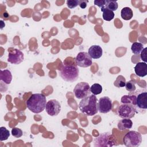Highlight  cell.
<instances>
[{
  "instance_id": "6da1fadb",
  "label": "cell",
  "mask_w": 147,
  "mask_h": 147,
  "mask_svg": "<svg viewBox=\"0 0 147 147\" xmlns=\"http://www.w3.org/2000/svg\"><path fill=\"white\" fill-rule=\"evenodd\" d=\"M28 109L35 114L41 113L47 104L45 96L41 93L33 94L26 102Z\"/></svg>"
},
{
  "instance_id": "7a4b0ae2",
  "label": "cell",
  "mask_w": 147,
  "mask_h": 147,
  "mask_svg": "<svg viewBox=\"0 0 147 147\" xmlns=\"http://www.w3.org/2000/svg\"><path fill=\"white\" fill-rule=\"evenodd\" d=\"M97 98L92 94L82 99L79 103L80 111L87 116H93L98 112Z\"/></svg>"
},
{
  "instance_id": "3957f363",
  "label": "cell",
  "mask_w": 147,
  "mask_h": 147,
  "mask_svg": "<svg viewBox=\"0 0 147 147\" xmlns=\"http://www.w3.org/2000/svg\"><path fill=\"white\" fill-rule=\"evenodd\" d=\"M60 76L68 82H75L79 78V70L76 65H63L59 69Z\"/></svg>"
},
{
  "instance_id": "277c9868",
  "label": "cell",
  "mask_w": 147,
  "mask_h": 147,
  "mask_svg": "<svg viewBox=\"0 0 147 147\" xmlns=\"http://www.w3.org/2000/svg\"><path fill=\"white\" fill-rule=\"evenodd\" d=\"M117 145L115 137L110 132L100 133L99 136L94 140V146L97 147H111Z\"/></svg>"
},
{
  "instance_id": "5b68a950",
  "label": "cell",
  "mask_w": 147,
  "mask_h": 147,
  "mask_svg": "<svg viewBox=\"0 0 147 147\" xmlns=\"http://www.w3.org/2000/svg\"><path fill=\"white\" fill-rule=\"evenodd\" d=\"M123 142L127 147L139 146L142 142V136L138 131H129L124 136Z\"/></svg>"
},
{
  "instance_id": "8992f818",
  "label": "cell",
  "mask_w": 147,
  "mask_h": 147,
  "mask_svg": "<svg viewBox=\"0 0 147 147\" xmlns=\"http://www.w3.org/2000/svg\"><path fill=\"white\" fill-rule=\"evenodd\" d=\"M136 113L135 107L130 104L122 103L117 109L118 115L122 118L130 119L134 117Z\"/></svg>"
},
{
  "instance_id": "52a82bcc",
  "label": "cell",
  "mask_w": 147,
  "mask_h": 147,
  "mask_svg": "<svg viewBox=\"0 0 147 147\" xmlns=\"http://www.w3.org/2000/svg\"><path fill=\"white\" fill-rule=\"evenodd\" d=\"M90 92V86L87 82L78 83L74 89L75 96L78 99H83L89 95Z\"/></svg>"
},
{
  "instance_id": "ba28073f",
  "label": "cell",
  "mask_w": 147,
  "mask_h": 147,
  "mask_svg": "<svg viewBox=\"0 0 147 147\" xmlns=\"http://www.w3.org/2000/svg\"><path fill=\"white\" fill-rule=\"evenodd\" d=\"M136 110L141 113H145L147 110V92L142 91L136 95Z\"/></svg>"
},
{
  "instance_id": "9c48e42d",
  "label": "cell",
  "mask_w": 147,
  "mask_h": 147,
  "mask_svg": "<svg viewBox=\"0 0 147 147\" xmlns=\"http://www.w3.org/2000/svg\"><path fill=\"white\" fill-rule=\"evenodd\" d=\"M75 62L76 65L80 67L87 68L91 65L92 63V59L87 52H80L78 53L76 58Z\"/></svg>"
},
{
  "instance_id": "30bf717a",
  "label": "cell",
  "mask_w": 147,
  "mask_h": 147,
  "mask_svg": "<svg viewBox=\"0 0 147 147\" xmlns=\"http://www.w3.org/2000/svg\"><path fill=\"white\" fill-rule=\"evenodd\" d=\"M45 110L50 116H56L60 112L61 105L57 100L51 99L47 102Z\"/></svg>"
},
{
  "instance_id": "8fae6325",
  "label": "cell",
  "mask_w": 147,
  "mask_h": 147,
  "mask_svg": "<svg viewBox=\"0 0 147 147\" xmlns=\"http://www.w3.org/2000/svg\"><path fill=\"white\" fill-rule=\"evenodd\" d=\"M113 108L112 101L108 96L101 97L98 102V111L106 114L110 112Z\"/></svg>"
},
{
  "instance_id": "7c38bea8",
  "label": "cell",
  "mask_w": 147,
  "mask_h": 147,
  "mask_svg": "<svg viewBox=\"0 0 147 147\" xmlns=\"http://www.w3.org/2000/svg\"><path fill=\"white\" fill-rule=\"evenodd\" d=\"M24 59V53L18 49H13L9 51L7 61L13 64H20Z\"/></svg>"
},
{
  "instance_id": "4fadbf2b",
  "label": "cell",
  "mask_w": 147,
  "mask_h": 147,
  "mask_svg": "<svg viewBox=\"0 0 147 147\" xmlns=\"http://www.w3.org/2000/svg\"><path fill=\"white\" fill-rule=\"evenodd\" d=\"M88 53L91 59H98L102 57L103 54V50L101 47L99 45H94L89 48Z\"/></svg>"
},
{
  "instance_id": "5bb4252c",
  "label": "cell",
  "mask_w": 147,
  "mask_h": 147,
  "mask_svg": "<svg viewBox=\"0 0 147 147\" xmlns=\"http://www.w3.org/2000/svg\"><path fill=\"white\" fill-rule=\"evenodd\" d=\"M134 71L138 76L144 77L147 75V64L145 62H139L134 67Z\"/></svg>"
},
{
  "instance_id": "9a60e30c",
  "label": "cell",
  "mask_w": 147,
  "mask_h": 147,
  "mask_svg": "<svg viewBox=\"0 0 147 147\" xmlns=\"http://www.w3.org/2000/svg\"><path fill=\"white\" fill-rule=\"evenodd\" d=\"M133 126V122L129 118H123L119 121L117 126L119 130L122 131L126 129H129L131 128Z\"/></svg>"
},
{
  "instance_id": "2e32d148",
  "label": "cell",
  "mask_w": 147,
  "mask_h": 147,
  "mask_svg": "<svg viewBox=\"0 0 147 147\" xmlns=\"http://www.w3.org/2000/svg\"><path fill=\"white\" fill-rule=\"evenodd\" d=\"M0 79L6 84H10L12 80V75L9 69L1 70Z\"/></svg>"
},
{
  "instance_id": "e0dca14e",
  "label": "cell",
  "mask_w": 147,
  "mask_h": 147,
  "mask_svg": "<svg viewBox=\"0 0 147 147\" xmlns=\"http://www.w3.org/2000/svg\"><path fill=\"white\" fill-rule=\"evenodd\" d=\"M122 103H125V104H130L134 107H136V95L133 94V95H123L121 99ZM136 108V107H135Z\"/></svg>"
},
{
  "instance_id": "ac0fdd59",
  "label": "cell",
  "mask_w": 147,
  "mask_h": 147,
  "mask_svg": "<svg viewBox=\"0 0 147 147\" xmlns=\"http://www.w3.org/2000/svg\"><path fill=\"white\" fill-rule=\"evenodd\" d=\"M121 16L123 20L127 21L130 20L133 16L132 10L129 7H125L122 8L121 11Z\"/></svg>"
},
{
  "instance_id": "d6986e66",
  "label": "cell",
  "mask_w": 147,
  "mask_h": 147,
  "mask_svg": "<svg viewBox=\"0 0 147 147\" xmlns=\"http://www.w3.org/2000/svg\"><path fill=\"white\" fill-rule=\"evenodd\" d=\"M101 11L103 12V18L104 20L106 21H111L114 17V11L103 7L100 8Z\"/></svg>"
},
{
  "instance_id": "ffe728a7",
  "label": "cell",
  "mask_w": 147,
  "mask_h": 147,
  "mask_svg": "<svg viewBox=\"0 0 147 147\" xmlns=\"http://www.w3.org/2000/svg\"><path fill=\"white\" fill-rule=\"evenodd\" d=\"M144 45L141 42H133L131 47V50L134 55H139L144 49Z\"/></svg>"
},
{
  "instance_id": "44dd1931",
  "label": "cell",
  "mask_w": 147,
  "mask_h": 147,
  "mask_svg": "<svg viewBox=\"0 0 147 147\" xmlns=\"http://www.w3.org/2000/svg\"><path fill=\"white\" fill-rule=\"evenodd\" d=\"M105 7L114 11L117 10L118 7V5L117 1H110V0H105Z\"/></svg>"
},
{
  "instance_id": "7402d4cb",
  "label": "cell",
  "mask_w": 147,
  "mask_h": 147,
  "mask_svg": "<svg viewBox=\"0 0 147 147\" xmlns=\"http://www.w3.org/2000/svg\"><path fill=\"white\" fill-rule=\"evenodd\" d=\"M126 79L122 75H119L114 82V85L117 87H123L125 86Z\"/></svg>"
},
{
  "instance_id": "603a6c76",
  "label": "cell",
  "mask_w": 147,
  "mask_h": 147,
  "mask_svg": "<svg viewBox=\"0 0 147 147\" xmlns=\"http://www.w3.org/2000/svg\"><path fill=\"white\" fill-rule=\"evenodd\" d=\"M90 92L94 95L100 94L102 92V86L98 83H94L90 87Z\"/></svg>"
},
{
  "instance_id": "cb8c5ba5",
  "label": "cell",
  "mask_w": 147,
  "mask_h": 147,
  "mask_svg": "<svg viewBox=\"0 0 147 147\" xmlns=\"http://www.w3.org/2000/svg\"><path fill=\"white\" fill-rule=\"evenodd\" d=\"M10 136V132L5 127H0V141H3L8 139Z\"/></svg>"
},
{
  "instance_id": "d4e9b609",
  "label": "cell",
  "mask_w": 147,
  "mask_h": 147,
  "mask_svg": "<svg viewBox=\"0 0 147 147\" xmlns=\"http://www.w3.org/2000/svg\"><path fill=\"white\" fill-rule=\"evenodd\" d=\"M125 88L126 90L130 92H133L136 91V84L134 81L132 80H130L127 82H126L125 84Z\"/></svg>"
},
{
  "instance_id": "484cf974",
  "label": "cell",
  "mask_w": 147,
  "mask_h": 147,
  "mask_svg": "<svg viewBox=\"0 0 147 147\" xmlns=\"http://www.w3.org/2000/svg\"><path fill=\"white\" fill-rule=\"evenodd\" d=\"M11 134L16 138H20L22 136L23 133L21 129L18 127H14L11 130Z\"/></svg>"
},
{
  "instance_id": "4316f807",
  "label": "cell",
  "mask_w": 147,
  "mask_h": 147,
  "mask_svg": "<svg viewBox=\"0 0 147 147\" xmlns=\"http://www.w3.org/2000/svg\"><path fill=\"white\" fill-rule=\"evenodd\" d=\"M79 0H68L67 1V5L69 9H74L79 5Z\"/></svg>"
},
{
  "instance_id": "83f0119b",
  "label": "cell",
  "mask_w": 147,
  "mask_h": 147,
  "mask_svg": "<svg viewBox=\"0 0 147 147\" xmlns=\"http://www.w3.org/2000/svg\"><path fill=\"white\" fill-rule=\"evenodd\" d=\"M146 50H147V48H144L143 49V50L142 51V52H141V55H140V57L141 59L144 61L145 63L146 62L147 59H146Z\"/></svg>"
},
{
  "instance_id": "f1b7e54d",
  "label": "cell",
  "mask_w": 147,
  "mask_h": 147,
  "mask_svg": "<svg viewBox=\"0 0 147 147\" xmlns=\"http://www.w3.org/2000/svg\"><path fill=\"white\" fill-rule=\"evenodd\" d=\"M94 5L99 6L100 8L103 7L105 5V0H95L94 1Z\"/></svg>"
},
{
  "instance_id": "f546056e",
  "label": "cell",
  "mask_w": 147,
  "mask_h": 147,
  "mask_svg": "<svg viewBox=\"0 0 147 147\" xmlns=\"http://www.w3.org/2000/svg\"><path fill=\"white\" fill-rule=\"evenodd\" d=\"M88 2V1L86 0H79V6L82 9H85L87 7V3Z\"/></svg>"
},
{
  "instance_id": "4dcf8cb0",
  "label": "cell",
  "mask_w": 147,
  "mask_h": 147,
  "mask_svg": "<svg viewBox=\"0 0 147 147\" xmlns=\"http://www.w3.org/2000/svg\"><path fill=\"white\" fill-rule=\"evenodd\" d=\"M0 22H1V29H2L5 26V23L3 22V21L2 20H1Z\"/></svg>"
},
{
  "instance_id": "1f68e13d",
  "label": "cell",
  "mask_w": 147,
  "mask_h": 147,
  "mask_svg": "<svg viewBox=\"0 0 147 147\" xmlns=\"http://www.w3.org/2000/svg\"><path fill=\"white\" fill-rule=\"evenodd\" d=\"M3 16H4L5 17H8V14H7V13H4V14H3Z\"/></svg>"
}]
</instances>
